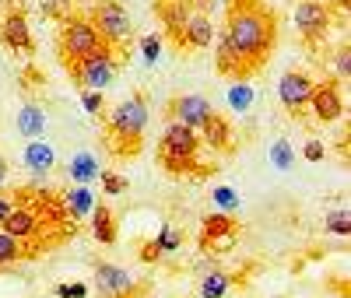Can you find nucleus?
<instances>
[{
	"label": "nucleus",
	"mask_w": 351,
	"mask_h": 298,
	"mask_svg": "<svg viewBox=\"0 0 351 298\" xmlns=\"http://www.w3.org/2000/svg\"><path fill=\"white\" fill-rule=\"evenodd\" d=\"M11 203H14V193H0V225H4L8 211H11Z\"/></svg>",
	"instance_id": "38"
},
{
	"label": "nucleus",
	"mask_w": 351,
	"mask_h": 298,
	"mask_svg": "<svg viewBox=\"0 0 351 298\" xmlns=\"http://www.w3.org/2000/svg\"><path fill=\"white\" fill-rule=\"evenodd\" d=\"M81 102H84V109L92 112V116H99V109H102V92H84Z\"/></svg>",
	"instance_id": "36"
},
{
	"label": "nucleus",
	"mask_w": 351,
	"mask_h": 298,
	"mask_svg": "<svg viewBox=\"0 0 351 298\" xmlns=\"http://www.w3.org/2000/svg\"><path fill=\"white\" fill-rule=\"evenodd\" d=\"M8 172H11V169H8V158H4V155H0V186H4V183H8Z\"/></svg>",
	"instance_id": "39"
},
{
	"label": "nucleus",
	"mask_w": 351,
	"mask_h": 298,
	"mask_svg": "<svg viewBox=\"0 0 351 298\" xmlns=\"http://www.w3.org/2000/svg\"><path fill=\"white\" fill-rule=\"evenodd\" d=\"M102 186H106L109 197H116V193H123V190H127V179L112 175V172H102Z\"/></svg>",
	"instance_id": "32"
},
{
	"label": "nucleus",
	"mask_w": 351,
	"mask_h": 298,
	"mask_svg": "<svg viewBox=\"0 0 351 298\" xmlns=\"http://www.w3.org/2000/svg\"><path fill=\"white\" fill-rule=\"evenodd\" d=\"M327 232H334V235H348V232H351V218H348V211H334V214H327Z\"/></svg>",
	"instance_id": "31"
},
{
	"label": "nucleus",
	"mask_w": 351,
	"mask_h": 298,
	"mask_svg": "<svg viewBox=\"0 0 351 298\" xmlns=\"http://www.w3.org/2000/svg\"><path fill=\"white\" fill-rule=\"evenodd\" d=\"M0 39L11 53H32V28H28V18L21 11H11L4 21H0Z\"/></svg>",
	"instance_id": "13"
},
{
	"label": "nucleus",
	"mask_w": 351,
	"mask_h": 298,
	"mask_svg": "<svg viewBox=\"0 0 351 298\" xmlns=\"http://www.w3.org/2000/svg\"><path fill=\"white\" fill-rule=\"evenodd\" d=\"M95 288L102 298H130L137 281L123 271V266H116V263H95Z\"/></svg>",
	"instance_id": "11"
},
{
	"label": "nucleus",
	"mask_w": 351,
	"mask_h": 298,
	"mask_svg": "<svg viewBox=\"0 0 351 298\" xmlns=\"http://www.w3.org/2000/svg\"><path fill=\"white\" fill-rule=\"evenodd\" d=\"M228 274H221V271H215V274H208L200 281V298H225V291H228Z\"/></svg>",
	"instance_id": "23"
},
{
	"label": "nucleus",
	"mask_w": 351,
	"mask_h": 298,
	"mask_svg": "<svg viewBox=\"0 0 351 298\" xmlns=\"http://www.w3.org/2000/svg\"><path fill=\"white\" fill-rule=\"evenodd\" d=\"M278 46V18L260 0H236L228 8L225 32L218 39V74L246 81Z\"/></svg>",
	"instance_id": "1"
},
{
	"label": "nucleus",
	"mask_w": 351,
	"mask_h": 298,
	"mask_svg": "<svg viewBox=\"0 0 351 298\" xmlns=\"http://www.w3.org/2000/svg\"><path fill=\"white\" fill-rule=\"evenodd\" d=\"M28 256H36V253L28 249L21 238H14V235H8L4 228H0V266H11V263L28 260Z\"/></svg>",
	"instance_id": "22"
},
{
	"label": "nucleus",
	"mask_w": 351,
	"mask_h": 298,
	"mask_svg": "<svg viewBox=\"0 0 351 298\" xmlns=\"http://www.w3.org/2000/svg\"><path fill=\"white\" fill-rule=\"evenodd\" d=\"M92 235H95V243H102V246L116 243V214H112L109 203L95 200V207H92Z\"/></svg>",
	"instance_id": "17"
},
{
	"label": "nucleus",
	"mask_w": 351,
	"mask_h": 298,
	"mask_svg": "<svg viewBox=\"0 0 351 298\" xmlns=\"http://www.w3.org/2000/svg\"><path fill=\"white\" fill-rule=\"evenodd\" d=\"M141 53H144V64H155L162 56V39L158 36H144L141 39Z\"/></svg>",
	"instance_id": "29"
},
{
	"label": "nucleus",
	"mask_w": 351,
	"mask_h": 298,
	"mask_svg": "<svg viewBox=\"0 0 351 298\" xmlns=\"http://www.w3.org/2000/svg\"><path fill=\"white\" fill-rule=\"evenodd\" d=\"M291 21H295L299 36L309 39V42L330 32V11H327V4H319V0H302L295 8V14H291Z\"/></svg>",
	"instance_id": "10"
},
{
	"label": "nucleus",
	"mask_w": 351,
	"mask_h": 298,
	"mask_svg": "<svg viewBox=\"0 0 351 298\" xmlns=\"http://www.w3.org/2000/svg\"><path fill=\"white\" fill-rule=\"evenodd\" d=\"M60 200H64V211L71 214V221L88 218V214H92V207H95V193L88 190V186H74V190H67Z\"/></svg>",
	"instance_id": "19"
},
{
	"label": "nucleus",
	"mask_w": 351,
	"mask_h": 298,
	"mask_svg": "<svg viewBox=\"0 0 351 298\" xmlns=\"http://www.w3.org/2000/svg\"><path fill=\"white\" fill-rule=\"evenodd\" d=\"M215 42V25L208 14L200 11H190L186 25H183V36H180V46H193V49H208Z\"/></svg>",
	"instance_id": "14"
},
{
	"label": "nucleus",
	"mask_w": 351,
	"mask_h": 298,
	"mask_svg": "<svg viewBox=\"0 0 351 298\" xmlns=\"http://www.w3.org/2000/svg\"><path fill=\"white\" fill-rule=\"evenodd\" d=\"M239 235V221L232 218L228 211H215L204 218V228H200V249L204 253H218V249H228L232 243H236Z\"/></svg>",
	"instance_id": "6"
},
{
	"label": "nucleus",
	"mask_w": 351,
	"mask_h": 298,
	"mask_svg": "<svg viewBox=\"0 0 351 298\" xmlns=\"http://www.w3.org/2000/svg\"><path fill=\"white\" fill-rule=\"evenodd\" d=\"M271 165L281 169V172H288L291 165H295V151H291L288 140H274V144H271Z\"/></svg>",
	"instance_id": "25"
},
{
	"label": "nucleus",
	"mask_w": 351,
	"mask_h": 298,
	"mask_svg": "<svg viewBox=\"0 0 351 298\" xmlns=\"http://www.w3.org/2000/svg\"><path fill=\"white\" fill-rule=\"evenodd\" d=\"M337 74H341L344 81H348V74H351V49H348V46L337 49Z\"/></svg>",
	"instance_id": "33"
},
{
	"label": "nucleus",
	"mask_w": 351,
	"mask_h": 298,
	"mask_svg": "<svg viewBox=\"0 0 351 298\" xmlns=\"http://www.w3.org/2000/svg\"><path fill=\"white\" fill-rule=\"evenodd\" d=\"M211 112H215V105L204 95H176L169 102V119H176V123H183L190 130H200L211 119Z\"/></svg>",
	"instance_id": "8"
},
{
	"label": "nucleus",
	"mask_w": 351,
	"mask_h": 298,
	"mask_svg": "<svg viewBox=\"0 0 351 298\" xmlns=\"http://www.w3.org/2000/svg\"><path fill=\"white\" fill-rule=\"evenodd\" d=\"M197 134H204L200 140H208L215 151H232V127H228V119H225V116L211 112V119H208V123H204Z\"/></svg>",
	"instance_id": "18"
},
{
	"label": "nucleus",
	"mask_w": 351,
	"mask_h": 298,
	"mask_svg": "<svg viewBox=\"0 0 351 298\" xmlns=\"http://www.w3.org/2000/svg\"><path fill=\"white\" fill-rule=\"evenodd\" d=\"M92 25L99 28V36H102L106 46L123 42V39L134 36V18H130V11L120 4V0H102V4H95Z\"/></svg>",
	"instance_id": "4"
},
{
	"label": "nucleus",
	"mask_w": 351,
	"mask_h": 298,
	"mask_svg": "<svg viewBox=\"0 0 351 298\" xmlns=\"http://www.w3.org/2000/svg\"><path fill=\"white\" fill-rule=\"evenodd\" d=\"M67 71L74 74V81L84 88V92H106V88L116 81V60H112V49L102 46L99 53L84 56V60H74L67 64Z\"/></svg>",
	"instance_id": "3"
},
{
	"label": "nucleus",
	"mask_w": 351,
	"mask_h": 298,
	"mask_svg": "<svg viewBox=\"0 0 351 298\" xmlns=\"http://www.w3.org/2000/svg\"><path fill=\"white\" fill-rule=\"evenodd\" d=\"M71 4H74V0H39V11L46 14V18H67L71 14Z\"/></svg>",
	"instance_id": "28"
},
{
	"label": "nucleus",
	"mask_w": 351,
	"mask_h": 298,
	"mask_svg": "<svg viewBox=\"0 0 351 298\" xmlns=\"http://www.w3.org/2000/svg\"><path fill=\"white\" fill-rule=\"evenodd\" d=\"M302 155H306V162H324V144H319V140H309L306 147H302Z\"/></svg>",
	"instance_id": "35"
},
{
	"label": "nucleus",
	"mask_w": 351,
	"mask_h": 298,
	"mask_svg": "<svg viewBox=\"0 0 351 298\" xmlns=\"http://www.w3.org/2000/svg\"><path fill=\"white\" fill-rule=\"evenodd\" d=\"M84 295H88L84 284H60L56 288V298H84Z\"/></svg>",
	"instance_id": "34"
},
{
	"label": "nucleus",
	"mask_w": 351,
	"mask_h": 298,
	"mask_svg": "<svg viewBox=\"0 0 351 298\" xmlns=\"http://www.w3.org/2000/svg\"><path fill=\"white\" fill-rule=\"evenodd\" d=\"M155 246H158V253H162V256H165V253H176V249L183 246V235L176 232L172 225H162V232L155 235Z\"/></svg>",
	"instance_id": "26"
},
{
	"label": "nucleus",
	"mask_w": 351,
	"mask_h": 298,
	"mask_svg": "<svg viewBox=\"0 0 351 298\" xmlns=\"http://www.w3.org/2000/svg\"><path fill=\"white\" fill-rule=\"evenodd\" d=\"M221 4H225V8H232V4H236V0H221Z\"/></svg>",
	"instance_id": "40"
},
{
	"label": "nucleus",
	"mask_w": 351,
	"mask_h": 298,
	"mask_svg": "<svg viewBox=\"0 0 351 298\" xmlns=\"http://www.w3.org/2000/svg\"><path fill=\"white\" fill-rule=\"evenodd\" d=\"M309 105H313V116L319 123H337L341 112H344V95H341V84L337 81H324L313 88L309 95Z\"/></svg>",
	"instance_id": "12"
},
{
	"label": "nucleus",
	"mask_w": 351,
	"mask_h": 298,
	"mask_svg": "<svg viewBox=\"0 0 351 298\" xmlns=\"http://www.w3.org/2000/svg\"><path fill=\"white\" fill-rule=\"evenodd\" d=\"M313 88H316V81H313L306 71H288V74H281V81H278V99H281V105H285L291 116H299V112L309 105Z\"/></svg>",
	"instance_id": "7"
},
{
	"label": "nucleus",
	"mask_w": 351,
	"mask_h": 298,
	"mask_svg": "<svg viewBox=\"0 0 351 298\" xmlns=\"http://www.w3.org/2000/svg\"><path fill=\"white\" fill-rule=\"evenodd\" d=\"M106 42L99 36V28L92 25V18H64V28H60V53H64V64H74V60H84L99 53Z\"/></svg>",
	"instance_id": "2"
},
{
	"label": "nucleus",
	"mask_w": 351,
	"mask_h": 298,
	"mask_svg": "<svg viewBox=\"0 0 351 298\" xmlns=\"http://www.w3.org/2000/svg\"><path fill=\"white\" fill-rule=\"evenodd\" d=\"M162 169H165L169 175H186V172H193V169H200V165H197V158H172V155H162Z\"/></svg>",
	"instance_id": "27"
},
{
	"label": "nucleus",
	"mask_w": 351,
	"mask_h": 298,
	"mask_svg": "<svg viewBox=\"0 0 351 298\" xmlns=\"http://www.w3.org/2000/svg\"><path fill=\"white\" fill-rule=\"evenodd\" d=\"M200 151V134L169 119L165 123V134H162V144H158V155H172V158H197Z\"/></svg>",
	"instance_id": "9"
},
{
	"label": "nucleus",
	"mask_w": 351,
	"mask_h": 298,
	"mask_svg": "<svg viewBox=\"0 0 351 298\" xmlns=\"http://www.w3.org/2000/svg\"><path fill=\"white\" fill-rule=\"evenodd\" d=\"M228 105L236 109V112H246L253 105V88L246 81H236V84L228 88Z\"/></svg>",
	"instance_id": "24"
},
{
	"label": "nucleus",
	"mask_w": 351,
	"mask_h": 298,
	"mask_svg": "<svg viewBox=\"0 0 351 298\" xmlns=\"http://www.w3.org/2000/svg\"><path fill=\"white\" fill-rule=\"evenodd\" d=\"M141 260H144V263H158V260H162L155 238H152V243H141Z\"/></svg>",
	"instance_id": "37"
},
{
	"label": "nucleus",
	"mask_w": 351,
	"mask_h": 298,
	"mask_svg": "<svg viewBox=\"0 0 351 298\" xmlns=\"http://www.w3.org/2000/svg\"><path fill=\"white\" fill-rule=\"evenodd\" d=\"M71 179H74V183L77 186H88V183H92V179H99L102 175V169H99V162H95V155H88V151H81V155H74L71 158Z\"/></svg>",
	"instance_id": "21"
},
{
	"label": "nucleus",
	"mask_w": 351,
	"mask_h": 298,
	"mask_svg": "<svg viewBox=\"0 0 351 298\" xmlns=\"http://www.w3.org/2000/svg\"><path fill=\"white\" fill-rule=\"evenodd\" d=\"M18 134L21 137H43L46 134V112L39 105H21L18 109Z\"/></svg>",
	"instance_id": "20"
},
{
	"label": "nucleus",
	"mask_w": 351,
	"mask_h": 298,
	"mask_svg": "<svg viewBox=\"0 0 351 298\" xmlns=\"http://www.w3.org/2000/svg\"><path fill=\"white\" fill-rule=\"evenodd\" d=\"M148 119H152V112H148L144 95H130L109 112V134L112 137H144Z\"/></svg>",
	"instance_id": "5"
},
{
	"label": "nucleus",
	"mask_w": 351,
	"mask_h": 298,
	"mask_svg": "<svg viewBox=\"0 0 351 298\" xmlns=\"http://www.w3.org/2000/svg\"><path fill=\"white\" fill-rule=\"evenodd\" d=\"M162 25L169 28V36H176V42H180L183 36V25L190 18V0H162V4H155Z\"/></svg>",
	"instance_id": "16"
},
{
	"label": "nucleus",
	"mask_w": 351,
	"mask_h": 298,
	"mask_svg": "<svg viewBox=\"0 0 351 298\" xmlns=\"http://www.w3.org/2000/svg\"><path fill=\"white\" fill-rule=\"evenodd\" d=\"M215 203L221 207V211H236L239 197H236V190H232V186H218V190H215Z\"/></svg>",
	"instance_id": "30"
},
{
	"label": "nucleus",
	"mask_w": 351,
	"mask_h": 298,
	"mask_svg": "<svg viewBox=\"0 0 351 298\" xmlns=\"http://www.w3.org/2000/svg\"><path fill=\"white\" fill-rule=\"evenodd\" d=\"M56 165V151L43 140V137H32L25 144V169L32 172V175H49Z\"/></svg>",
	"instance_id": "15"
}]
</instances>
